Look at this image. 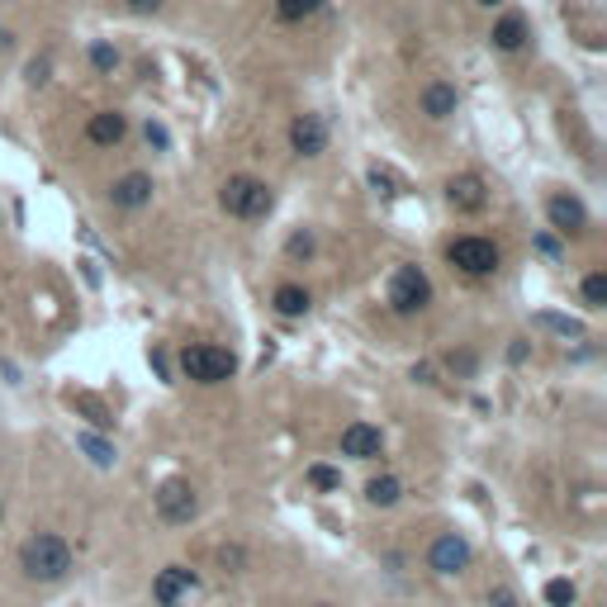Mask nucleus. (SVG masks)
I'll return each mask as SVG.
<instances>
[{
    "mask_svg": "<svg viewBox=\"0 0 607 607\" xmlns=\"http://www.w3.org/2000/svg\"><path fill=\"white\" fill-rule=\"evenodd\" d=\"M20 565H24L29 579L57 584V579H66V569H72V546H66L62 536H53V532H39V536H29V541H24Z\"/></svg>",
    "mask_w": 607,
    "mask_h": 607,
    "instance_id": "1",
    "label": "nucleus"
},
{
    "mask_svg": "<svg viewBox=\"0 0 607 607\" xmlns=\"http://www.w3.org/2000/svg\"><path fill=\"white\" fill-rule=\"evenodd\" d=\"M218 205H224L233 218H266L271 214V185L257 180V176H228Z\"/></svg>",
    "mask_w": 607,
    "mask_h": 607,
    "instance_id": "2",
    "label": "nucleus"
},
{
    "mask_svg": "<svg viewBox=\"0 0 607 607\" xmlns=\"http://www.w3.org/2000/svg\"><path fill=\"white\" fill-rule=\"evenodd\" d=\"M180 370H185V380H195V384H224L233 380V370H238V356L224 347H185L180 351Z\"/></svg>",
    "mask_w": 607,
    "mask_h": 607,
    "instance_id": "3",
    "label": "nucleus"
},
{
    "mask_svg": "<svg viewBox=\"0 0 607 607\" xmlns=\"http://www.w3.org/2000/svg\"><path fill=\"white\" fill-rule=\"evenodd\" d=\"M446 261L455 266V271H465V276H494L498 271V247L488 242V238L465 233V238H455L446 247Z\"/></svg>",
    "mask_w": 607,
    "mask_h": 607,
    "instance_id": "4",
    "label": "nucleus"
},
{
    "mask_svg": "<svg viewBox=\"0 0 607 607\" xmlns=\"http://www.w3.org/2000/svg\"><path fill=\"white\" fill-rule=\"evenodd\" d=\"M390 304L394 313H418L432 304V280L418 271V266H399L394 280H390Z\"/></svg>",
    "mask_w": 607,
    "mask_h": 607,
    "instance_id": "5",
    "label": "nucleus"
},
{
    "mask_svg": "<svg viewBox=\"0 0 607 607\" xmlns=\"http://www.w3.org/2000/svg\"><path fill=\"white\" fill-rule=\"evenodd\" d=\"M157 513L162 522H172V527H180V522H190L199 513V498H195V488L185 484V479H166L157 488Z\"/></svg>",
    "mask_w": 607,
    "mask_h": 607,
    "instance_id": "6",
    "label": "nucleus"
},
{
    "mask_svg": "<svg viewBox=\"0 0 607 607\" xmlns=\"http://www.w3.org/2000/svg\"><path fill=\"white\" fill-rule=\"evenodd\" d=\"M427 560H432L436 575H461V569H470V541H465V536H455V532H446V536H436V541H432Z\"/></svg>",
    "mask_w": 607,
    "mask_h": 607,
    "instance_id": "7",
    "label": "nucleus"
},
{
    "mask_svg": "<svg viewBox=\"0 0 607 607\" xmlns=\"http://www.w3.org/2000/svg\"><path fill=\"white\" fill-rule=\"evenodd\" d=\"M290 147L299 152V157H318V152L328 147V124H323V114H295V124H290Z\"/></svg>",
    "mask_w": 607,
    "mask_h": 607,
    "instance_id": "8",
    "label": "nucleus"
},
{
    "mask_svg": "<svg viewBox=\"0 0 607 607\" xmlns=\"http://www.w3.org/2000/svg\"><path fill=\"white\" fill-rule=\"evenodd\" d=\"M546 214H550V228L565 233V238H579V233L588 228V214L575 195H550L546 199Z\"/></svg>",
    "mask_w": 607,
    "mask_h": 607,
    "instance_id": "9",
    "label": "nucleus"
},
{
    "mask_svg": "<svg viewBox=\"0 0 607 607\" xmlns=\"http://www.w3.org/2000/svg\"><path fill=\"white\" fill-rule=\"evenodd\" d=\"M199 579H195V569H185V565H166L162 575H157V584H152V594H157V603L162 607H176L185 594H190Z\"/></svg>",
    "mask_w": 607,
    "mask_h": 607,
    "instance_id": "10",
    "label": "nucleus"
},
{
    "mask_svg": "<svg viewBox=\"0 0 607 607\" xmlns=\"http://www.w3.org/2000/svg\"><path fill=\"white\" fill-rule=\"evenodd\" d=\"M446 199H451V209H461V214H479L488 205L479 176H451L446 180Z\"/></svg>",
    "mask_w": 607,
    "mask_h": 607,
    "instance_id": "11",
    "label": "nucleus"
},
{
    "mask_svg": "<svg viewBox=\"0 0 607 607\" xmlns=\"http://www.w3.org/2000/svg\"><path fill=\"white\" fill-rule=\"evenodd\" d=\"M124 133H128V119L119 110H100V114H91V124H86V138L95 147H119Z\"/></svg>",
    "mask_w": 607,
    "mask_h": 607,
    "instance_id": "12",
    "label": "nucleus"
},
{
    "mask_svg": "<svg viewBox=\"0 0 607 607\" xmlns=\"http://www.w3.org/2000/svg\"><path fill=\"white\" fill-rule=\"evenodd\" d=\"M110 199L119 209H143L147 199H152V176H143V172L119 176V180H114V190H110Z\"/></svg>",
    "mask_w": 607,
    "mask_h": 607,
    "instance_id": "13",
    "label": "nucleus"
},
{
    "mask_svg": "<svg viewBox=\"0 0 607 607\" xmlns=\"http://www.w3.org/2000/svg\"><path fill=\"white\" fill-rule=\"evenodd\" d=\"M380 446H384V436H380V427H370V423H351L342 432V455L370 461V455H380Z\"/></svg>",
    "mask_w": 607,
    "mask_h": 607,
    "instance_id": "14",
    "label": "nucleus"
},
{
    "mask_svg": "<svg viewBox=\"0 0 607 607\" xmlns=\"http://www.w3.org/2000/svg\"><path fill=\"white\" fill-rule=\"evenodd\" d=\"M455 105H461V95H455L451 81H432V86L423 91V114L427 119H451Z\"/></svg>",
    "mask_w": 607,
    "mask_h": 607,
    "instance_id": "15",
    "label": "nucleus"
},
{
    "mask_svg": "<svg viewBox=\"0 0 607 607\" xmlns=\"http://www.w3.org/2000/svg\"><path fill=\"white\" fill-rule=\"evenodd\" d=\"M488 43H494L498 53H517V48L527 43V20H522V14H503L494 24V33H488Z\"/></svg>",
    "mask_w": 607,
    "mask_h": 607,
    "instance_id": "16",
    "label": "nucleus"
},
{
    "mask_svg": "<svg viewBox=\"0 0 607 607\" xmlns=\"http://www.w3.org/2000/svg\"><path fill=\"white\" fill-rule=\"evenodd\" d=\"M365 498L375 503V508H394V503L403 498V484H399L394 475H380V479L365 484Z\"/></svg>",
    "mask_w": 607,
    "mask_h": 607,
    "instance_id": "17",
    "label": "nucleus"
},
{
    "mask_svg": "<svg viewBox=\"0 0 607 607\" xmlns=\"http://www.w3.org/2000/svg\"><path fill=\"white\" fill-rule=\"evenodd\" d=\"M276 313H285V318L309 313V290H299V285H280V290H276Z\"/></svg>",
    "mask_w": 607,
    "mask_h": 607,
    "instance_id": "18",
    "label": "nucleus"
},
{
    "mask_svg": "<svg viewBox=\"0 0 607 607\" xmlns=\"http://www.w3.org/2000/svg\"><path fill=\"white\" fill-rule=\"evenodd\" d=\"M318 10H323V0H276V14L285 24H304V20H313Z\"/></svg>",
    "mask_w": 607,
    "mask_h": 607,
    "instance_id": "19",
    "label": "nucleus"
},
{
    "mask_svg": "<svg viewBox=\"0 0 607 607\" xmlns=\"http://www.w3.org/2000/svg\"><path fill=\"white\" fill-rule=\"evenodd\" d=\"M584 304H588V309H607V276L603 271L584 276Z\"/></svg>",
    "mask_w": 607,
    "mask_h": 607,
    "instance_id": "20",
    "label": "nucleus"
},
{
    "mask_svg": "<svg viewBox=\"0 0 607 607\" xmlns=\"http://www.w3.org/2000/svg\"><path fill=\"white\" fill-rule=\"evenodd\" d=\"M91 66L95 72H119V48H110V43H91Z\"/></svg>",
    "mask_w": 607,
    "mask_h": 607,
    "instance_id": "21",
    "label": "nucleus"
},
{
    "mask_svg": "<svg viewBox=\"0 0 607 607\" xmlns=\"http://www.w3.org/2000/svg\"><path fill=\"white\" fill-rule=\"evenodd\" d=\"M81 451H86L95 465H114V446L105 442V436H91V432H86V436H81Z\"/></svg>",
    "mask_w": 607,
    "mask_h": 607,
    "instance_id": "22",
    "label": "nucleus"
},
{
    "mask_svg": "<svg viewBox=\"0 0 607 607\" xmlns=\"http://www.w3.org/2000/svg\"><path fill=\"white\" fill-rule=\"evenodd\" d=\"M536 323L550 328V332H560V337H584V328L575 323V318H560V313H536Z\"/></svg>",
    "mask_w": 607,
    "mask_h": 607,
    "instance_id": "23",
    "label": "nucleus"
},
{
    "mask_svg": "<svg viewBox=\"0 0 607 607\" xmlns=\"http://www.w3.org/2000/svg\"><path fill=\"white\" fill-rule=\"evenodd\" d=\"M546 603L550 607H569V603H575V584H569V579H550L546 584Z\"/></svg>",
    "mask_w": 607,
    "mask_h": 607,
    "instance_id": "24",
    "label": "nucleus"
},
{
    "mask_svg": "<svg viewBox=\"0 0 607 607\" xmlns=\"http://www.w3.org/2000/svg\"><path fill=\"white\" fill-rule=\"evenodd\" d=\"M309 484H313V488H337V484H342V475H337L332 465H313V470H309Z\"/></svg>",
    "mask_w": 607,
    "mask_h": 607,
    "instance_id": "25",
    "label": "nucleus"
},
{
    "mask_svg": "<svg viewBox=\"0 0 607 607\" xmlns=\"http://www.w3.org/2000/svg\"><path fill=\"white\" fill-rule=\"evenodd\" d=\"M370 185H375L380 195H394V176H390V172H380V166L370 172Z\"/></svg>",
    "mask_w": 607,
    "mask_h": 607,
    "instance_id": "26",
    "label": "nucleus"
},
{
    "mask_svg": "<svg viewBox=\"0 0 607 607\" xmlns=\"http://www.w3.org/2000/svg\"><path fill=\"white\" fill-rule=\"evenodd\" d=\"M309 251H313V238H309V233H295V238H290V257H309Z\"/></svg>",
    "mask_w": 607,
    "mask_h": 607,
    "instance_id": "27",
    "label": "nucleus"
},
{
    "mask_svg": "<svg viewBox=\"0 0 607 607\" xmlns=\"http://www.w3.org/2000/svg\"><path fill=\"white\" fill-rule=\"evenodd\" d=\"M128 10H133V14H157L162 0H128Z\"/></svg>",
    "mask_w": 607,
    "mask_h": 607,
    "instance_id": "28",
    "label": "nucleus"
},
{
    "mask_svg": "<svg viewBox=\"0 0 607 607\" xmlns=\"http://www.w3.org/2000/svg\"><path fill=\"white\" fill-rule=\"evenodd\" d=\"M48 81V62H29V86H43Z\"/></svg>",
    "mask_w": 607,
    "mask_h": 607,
    "instance_id": "29",
    "label": "nucleus"
},
{
    "mask_svg": "<svg viewBox=\"0 0 607 607\" xmlns=\"http://www.w3.org/2000/svg\"><path fill=\"white\" fill-rule=\"evenodd\" d=\"M147 143H152V147H166L172 138H166V128H162V124H147Z\"/></svg>",
    "mask_w": 607,
    "mask_h": 607,
    "instance_id": "30",
    "label": "nucleus"
},
{
    "mask_svg": "<svg viewBox=\"0 0 607 607\" xmlns=\"http://www.w3.org/2000/svg\"><path fill=\"white\" fill-rule=\"evenodd\" d=\"M488 603H494V607H517V598L508 594V588H494V594H488Z\"/></svg>",
    "mask_w": 607,
    "mask_h": 607,
    "instance_id": "31",
    "label": "nucleus"
},
{
    "mask_svg": "<svg viewBox=\"0 0 607 607\" xmlns=\"http://www.w3.org/2000/svg\"><path fill=\"white\" fill-rule=\"evenodd\" d=\"M218 560H224V565H242V550L238 546H224V550H218Z\"/></svg>",
    "mask_w": 607,
    "mask_h": 607,
    "instance_id": "32",
    "label": "nucleus"
},
{
    "mask_svg": "<svg viewBox=\"0 0 607 607\" xmlns=\"http://www.w3.org/2000/svg\"><path fill=\"white\" fill-rule=\"evenodd\" d=\"M479 5H503V0H479Z\"/></svg>",
    "mask_w": 607,
    "mask_h": 607,
    "instance_id": "33",
    "label": "nucleus"
},
{
    "mask_svg": "<svg viewBox=\"0 0 607 607\" xmlns=\"http://www.w3.org/2000/svg\"><path fill=\"white\" fill-rule=\"evenodd\" d=\"M318 607H328V603H318Z\"/></svg>",
    "mask_w": 607,
    "mask_h": 607,
    "instance_id": "34",
    "label": "nucleus"
}]
</instances>
